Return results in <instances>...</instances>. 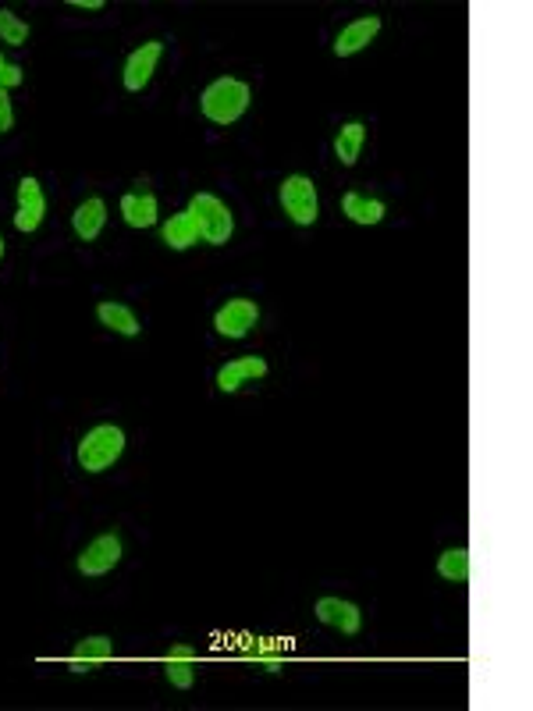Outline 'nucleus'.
<instances>
[{
  "instance_id": "obj_12",
  "label": "nucleus",
  "mask_w": 533,
  "mask_h": 711,
  "mask_svg": "<svg viewBox=\"0 0 533 711\" xmlns=\"http://www.w3.org/2000/svg\"><path fill=\"white\" fill-rule=\"evenodd\" d=\"M104 224H107V203L96 200V196L86 203H79V210L72 214V228L82 242H93L96 235L104 232Z\"/></svg>"
},
{
  "instance_id": "obj_24",
  "label": "nucleus",
  "mask_w": 533,
  "mask_h": 711,
  "mask_svg": "<svg viewBox=\"0 0 533 711\" xmlns=\"http://www.w3.org/2000/svg\"><path fill=\"white\" fill-rule=\"evenodd\" d=\"M72 8H79V11H100V8H104V0H72Z\"/></svg>"
},
{
  "instance_id": "obj_20",
  "label": "nucleus",
  "mask_w": 533,
  "mask_h": 711,
  "mask_svg": "<svg viewBox=\"0 0 533 711\" xmlns=\"http://www.w3.org/2000/svg\"><path fill=\"white\" fill-rule=\"evenodd\" d=\"M438 573L445 576L448 584H466L470 580V552L466 548H448L438 559Z\"/></svg>"
},
{
  "instance_id": "obj_14",
  "label": "nucleus",
  "mask_w": 533,
  "mask_h": 711,
  "mask_svg": "<svg viewBox=\"0 0 533 711\" xmlns=\"http://www.w3.org/2000/svg\"><path fill=\"white\" fill-rule=\"evenodd\" d=\"M121 214L132 228H150L157 224V196L150 192H125L121 196Z\"/></svg>"
},
{
  "instance_id": "obj_15",
  "label": "nucleus",
  "mask_w": 533,
  "mask_h": 711,
  "mask_svg": "<svg viewBox=\"0 0 533 711\" xmlns=\"http://www.w3.org/2000/svg\"><path fill=\"white\" fill-rule=\"evenodd\" d=\"M111 655H114V644L107 637H86V640H79L75 655L68 658V669H72V672H89V665H93V662H107Z\"/></svg>"
},
{
  "instance_id": "obj_5",
  "label": "nucleus",
  "mask_w": 533,
  "mask_h": 711,
  "mask_svg": "<svg viewBox=\"0 0 533 711\" xmlns=\"http://www.w3.org/2000/svg\"><path fill=\"white\" fill-rule=\"evenodd\" d=\"M256 320H260V310H256L253 299H228V303L217 310L214 328L221 331L224 338H246L249 331L256 328Z\"/></svg>"
},
{
  "instance_id": "obj_1",
  "label": "nucleus",
  "mask_w": 533,
  "mask_h": 711,
  "mask_svg": "<svg viewBox=\"0 0 533 711\" xmlns=\"http://www.w3.org/2000/svg\"><path fill=\"white\" fill-rule=\"evenodd\" d=\"M203 114H207L214 125H231L239 121L249 107V86L239 79H217L203 89V100H199Z\"/></svg>"
},
{
  "instance_id": "obj_11",
  "label": "nucleus",
  "mask_w": 533,
  "mask_h": 711,
  "mask_svg": "<svg viewBox=\"0 0 533 711\" xmlns=\"http://www.w3.org/2000/svg\"><path fill=\"white\" fill-rule=\"evenodd\" d=\"M263 374H267V360H260V356H242V360L224 363L221 374H217V388H221V392H239L242 384L260 381Z\"/></svg>"
},
{
  "instance_id": "obj_16",
  "label": "nucleus",
  "mask_w": 533,
  "mask_h": 711,
  "mask_svg": "<svg viewBox=\"0 0 533 711\" xmlns=\"http://www.w3.org/2000/svg\"><path fill=\"white\" fill-rule=\"evenodd\" d=\"M96 317H100V324H104V328L118 331V335H125V338H136L139 335L136 313L128 310V306H121V303H100V306H96Z\"/></svg>"
},
{
  "instance_id": "obj_6",
  "label": "nucleus",
  "mask_w": 533,
  "mask_h": 711,
  "mask_svg": "<svg viewBox=\"0 0 533 711\" xmlns=\"http://www.w3.org/2000/svg\"><path fill=\"white\" fill-rule=\"evenodd\" d=\"M121 562V541L114 534H100L96 541L86 544V552L79 555L82 576H104Z\"/></svg>"
},
{
  "instance_id": "obj_21",
  "label": "nucleus",
  "mask_w": 533,
  "mask_h": 711,
  "mask_svg": "<svg viewBox=\"0 0 533 711\" xmlns=\"http://www.w3.org/2000/svg\"><path fill=\"white\" fill-rule=\"evenodd\" d=\"M0 40L11 43V47H22V43L29 40V25L18 15H11L8 8H0Z\"/></svg>"
},
{
  "instance_id": "obj_10",
  "label": "nucleus",
  "mask_w": 533,
  "mask_h": 711,
  "mask_svg": "<svg viewBox=\"0 0 533 711\" xmlns=\"http://www.w3.org/2000/svg\"><path fill=\"white\" fill-rule=\"evenodd\" d=\"M377 32H381V18H377V15H366V18H359V22H349L342 32H338L335 54H338V57L359 54L363 47H370V43H374Z\"/></svg>"
},
{
  "instance_id": "obj_22",
  "label": "nucleus",
  "mask_w": 533,
  "mask_h": 711,
  "mask_svg": "<svg viewBox=\"0 0 533 711\" xmlns=\"http://www.w3.org/2000/svg\"><path fill=\"white\" fill-rule=\"evenodd\" d=\"M15 86H22V68L0 57V89H15Z\"/></svg>"
},
{
  "instance_id": "obj_17",
  "label": "nucleus",
  "mask_w": 533,
  "mask_h": 711,
  "mask_svg": "<svg viewBox=\"0 0 533 711\" xmlns=\"http://www.w3.org/2000/svg\"><path fill=\"white\" fill-rule=\"evenodd\" d=\"M342 210L356 224H381L384 214H388L381 200H366L363 192H345V196H342Z\"/></svg>"
},
{
  "instance_id": "obj_25",
  "label": "nucleus",
  "mask_w": 533,
  "mask_h": 711,
  "mask_svg": "<svg viewBox=\"0 0 533 711\" xmlns=\"http://www.w3.org/2000/svg\"><path fill=\"white\" fill-rule=\"evenodd\" d=\"M0 256H4V239H0Z\"/></svg>"
},
{
  "instance_id": "obj_3",
  "label": "nucleus",
  "mask_w": 533,
  "mask_h": 711,
  "mask_svg": "<svg viewBox=\"0 0 533 711\" xmlns=\"http://www.w3.org/2000/svg\"><path fill=\"white\" fill-rule=\"evenodd\" d=\"M189 214L199 228V239L210 242V246H224V242L231 239V232H235L231 210L224 207L217 196H210V192H196V196H192Z\"/></svg>"
},
{
  "instance_id": "obj_19",
  "label": "nucleus",
  "mask_w": 533,
  "mask_h": 711,
  "mask_svg": "<svg viewBox=\"0 0 533 711\" xmlns=\"http://www.w3.org/2000/svg\"><path fill=\"white\" fill-rule=\"evenodd\" d=\"M363 143H366V128L359 125V121H352V125H345L342 132H338L335 153H338V160H342L345 168H352V164L359 160V150H363Z\"/></svg>"
},
{
  "instance_id": "obj_23",
  "label": "nucleus",
  "mask_w": 533,
  "mask_h": 711,
  "mask_svg": "<svg viewBox=\"0 0 533 711\" xmlns=\"http://www.w3.org/2000/svg\"><path fill=\"white\" fill-rule=\"evenodd\" d=\"M11 125H15V111H11L8 89H0V136L11 132Z\"/></svg>"
},
{
  "instance_id": "obj_9",
  "label": "nucleus",
  "mask_w": 533,
  "mask_h": 711,
  "mask_svg": "<svg viewBox=\"0 0 533 711\" xmlns=\"http://www.w3.org/2000/svg\"><path fill=\"white\" fill-rule=\"evenodd\" d=\"M317 619L324 626H335V630L342 633H359V626H363V612H359L352 601H342V598H320L317 601Z\"/></svg>"
},
{
  "instance_id": "obj_4",
  "label": "nucleus",
  "mask_w": 533,
  "mask_h": 711,
  "mask_svg": "<svg viewBox=\"0 0 533 711\" xmlns=\"http://www.w3.org/2000/svg\"><path fill=\"white\" fill-rule=\"evenodd\" d=\"M281 203H285V214L295 224H313L320 214L317 189H313V182L306 175H292L281 182Z\"/></svg>"
},
{
  "instance_id": "obj_18",
  "label": "nucleus",
  "mask_w": 533,
  "mask_h": 711,
  "mask_svg": "<svg viewBox=\"0 0 533 711\" xmlns=\"http://www.w3.org/2000/svg\"><path fill=\"white\" fill-rule=\"evenodd\" d=\"M160 235H164V242H168L171 249H189V246H196L199 242V228H196V221H192L189 210H182V214L171 217Z\"/></svg>"
},
{
  "instance_id": "obj_8",
  "label": "nucleus",
  "mask_w": 533,
  "mask_h": 711,
  "mask_svg": "<svg viewBox=\"0 0 533 711\" xmlns=\"http://www.w3.org/2000/svg\"><path fill=\"white\" fill-rule=\"evenodd\" d=\"M160 54H164V43H143L139 50H132V57L125 61V89H132V93H139V89L146 86V82L153 79V72H157V61Z\"/></svg>"
},
{
  "instance_id": "obj_7",
  "label": "nucleus",
  "mask_w": 533,
  "mask_h": 711,
  "mask_svg": "<svg viewBox=\"0 0 533 711\" xmlns=\"http://www.w3.org/2000/svg\"><path fill=\"white\" fill-rule=\"evenodd\" d=\"M43 214H47V200H43V189L36 178L25 175L18 182V214H15V228L18 232H36L43 224Z\"/></svg>"
},
{
  "instance_id": "obj_2",
  "label": "nucleus",
  "mask_w": 533,
  "mask_h": 711,
  "mask_svg": "<svg viewBox=\"0 0 533 711\" xmlns=\"http://www.w3.org/2000/svg\"><path fill=\"white\" fill-rule=\"evenodd\" d=\"M125 452V431L114 424H100L93 431H86V438L79 441V463L86 473H104Z\"/></svg>"
},
{
  "instance_id": "obj_13",
  "label": "nucleus",
  "mask_w": 533,
  "mask_h": 711,
  "mask_svg": "<svg viewBox=\"0 0 533 711\" xmlns=\"http://www.w3.org/2000/svg\"><path fill=\"white\" fill-rule=\"evenodd\" d=\"M192 665H196V651H192L189 644H175V648L168 651V658H164V672H168L171 687H178V690L192 687V680H196Z\"/></svg>"
}]
</instances>
